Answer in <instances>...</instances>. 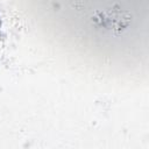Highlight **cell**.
<instances>
[{
  "instance_id": "6da1fadb",
  "label": "cell",
  "mask_w": 149,
  "mask_h": 149,
  "mask_svg": "<svg viewBox=\"0 0 149 149\" xmlns=\"http://www.w3.org/2000/svg\"><path fill=\"white\" fill-rule=\"evenodd\" d=\"M92 22L98 28H102L106 31L118 34L127 29L130 22V16L127 12L121 9H106L93 15Z\"/></svg>"
}]
</instances>
